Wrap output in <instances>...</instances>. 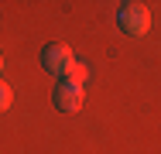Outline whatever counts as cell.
I'll list each match as a JSON object with an SVG mask.
<instances>
[{"instance_id":"7a4b0ae2","label":"cell","mask_w":161,"mask_h":154,"mask_svg":"<svg viewBox=\"0 0 161 154\" xmlns=\"http://www.w3.org/2000/svg\"><path fill=\"white\" fill-rule=\"evenodd\" d=\"M72 62H75V55H72V48H69L65 41H52V45L41 48V65H45L52 75H58V79L65 75V69H69Z\"/></svg>"},{"instance_id":"3957f363","label":"cell","mask_w":161,"mask_h":154,"mask_svg":"<svg viewBox=\"0 0 161 154\" xmlns=\"http://www.w3.org/2000/svg\"><path fill=\"white\" fill-rule=\"evenodd\" d=\"M52 103H55L62 113H75V110L82 106V86H72V82L58 79V86L52 92Z\"/></svg>"},{"instance_id":"6da1fadb","label":"cell","mask_w":161,"mask_h":154,"mask_svg":"<svg viewBox=\"0 0 161 154\" xmlns=\"http://www.w3.org/2000/svg\"><path fill=\"white\" fill-rule=\"evenodd\" d=\"M117 24L127 31V34H134V38L147 34V28H151V10H147V3H137V0L120 3V10H117Z\"/></svg>"},{"instance_id":"5b68a950","label":"cell","mask_w":161,"mask_h":154,"mask_svg":"<svg viewBox=\"0 0 161 154\" xmlns=\"http://www.w3.org/2000/svg\"><path fill=\"white\" fill-rule=\"evenodd\" d=\"M10 103H14V89H10L7 82H0V113L10 110Z\"/></svg>"},{"instance_id":"8992f818","label":"cell","mask_w":161,"mask_h":154,"mask_svg":"<svg viewBox=\"0 0 161 154\" xmlns=\"http://www.w3.org/2000/svg\"><path fill=\"white\" fill-rule=\"evenodd\" d=\"M0 72H3V55H0Z\"/></svg>"},{"instance_id":"277c9868","label":"cell","mask_w":161,"mask_h":154,"mask_svg":"<svg viewBox=\"0 0 161 154\" xmlns=\"http://www.w3.org/2000/svg\"><path fill=\"white\" fill-rule=\"evenodd\" d=\"M65 82H72V86H86V79H89V69L82 65V62H72L69 69H65V75H62Z\"/></svg>"}]
</instances>
